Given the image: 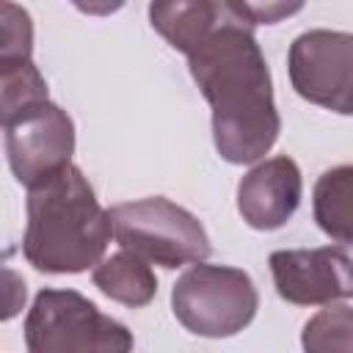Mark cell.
<instances>
[{
    "instance_id": "cell-13",
    "label": "cell",
    "mask_w": 353,
    "mask_h": 353,
    "mask_svg": "<svg viewBox=\"0 0 353 353\" xmlns=\"http://www.w3.org/2000/svg\"><path fill=\"white\" fill-rule=\"evenodd\" d=\"M47 99V80L33 61L0 63V116L8 121L19 110Z\"/></svg>"
},
{
    "instance_id": "cell-9",
    "label": "cell",
    "mask_w": 353,
    "mask_h": 353,
    "mask_svg": "<svg viewBox=\"0 0 353 353\" xmlns=\"http://www.w3.org/2000/svg\"><path fill=\"white\" fill-rule=\"evenodd\" d=\"M303 193L301 168L292 157L279 154L254 165L237 185V212L251 229L270 232L284 226Z\"/></svg>"
},
{
    "instance_id": "cell-15",
    "label": "cell",
    "mask_w": 353,
    "mask_h": 353,
    "mask_svg": "<svg viewBox=\"0 0 353 353\" xmlns=\"http://www.w3.org/2000/svg\"><path fill=\"white\" fill-rule=\"evenodd\" d=\"M243 14L251 19V25H273L281 17H290L295 11H301V3H240Z\"/></svg>"
},
{
    "instance_id": "cell-6",
    "label": "cell",
    "mask_w": 353,
    "mask_h": 353,
    "mask_svg": "<svg viewBox=\"0 0 353 353\" xmlns=\"http://www.w3.org/2000/svg\"><path fill=\"white\" fill-rule=\"evenodd\" d=\"M290 83L298 97L353 116V33L314 28L290 44Z\"/></svg>"
},
{
    "instance_id": "cell-2",
    "label": "cell",
    "mask_w": 353,
    "mask_h": 353,
    "mask_svg": "<svg viewBox=\"0 0 353 353\" xmlns=\"http://www.w3.org/2000/svg\"><path fill=\"white\" fill-rule=\"evenodd\" d=\"M110 212L102 210L91 182L77 165L44 176L28 188L25 259L41 273H80L102 262L110 243Z\"/></svg>"
},
{
    "instance_id": "cell-5",
    "label": "cell",
    "mask_w": 353,
    "mask_h": 353,
    "mask_svg": "<svg viewBox=\"0 0 353 353\" xmlns=\"http://www.w3.org/2000/svg\"><path fill=\"white\" fill-rule=\"evenodd\" d=\"M174 317L196 336L223 339L243 331L256 309L259 292L251 276L229 265H193L171 290Z\"/></svg>"
},
{
    "instance_id": "cell-1",
    "label": "cell",
    "mask_w": 353,
    "mask_h": 353,
    "mask_svg": "<svg viewBox=\"0 0 353 353\" xmlns=\"http://www.w3.org/2000/svg\"><path fill=\"white\" fill-rule=\"evenodd\" d=\"M188 69L212 108V141L226 163H256L279 138L268 61L240 3L223 0L218 22L185 55Z\"/></svg>"
},
{
    "instance_id": "cell-8",
    "label": "cell",
    "mask_w": 353,
    "mask_h": 353,
    "mask_svg": "<svg viewBox=\"0 0 353 353\" xmlns=\"http://www.w3.org/2000/svg\"><path fill=\"white\" fill-rule=\"evenodd\" d=\"M270 273L276 292L295 306L353 298V243L273 251Z\"/></svg>"
},
{
    "instance_id": "cell-7",
    "label": "cell",
    "mask_w": 353,
    "mask_h": 353,
    "mask_svg": "<svg viewBox=\"0 0 353 353\" xmlns=\"http://www.w3.org/2000/svg\"><path fill=\"white\" fill-rule=\"evenodd\" d=\"M3 130L11 174L25 188L69 165L74 154V124L69 113L50 99L19 110L3 121Z\"/></svg>"
},
{
    "instance_id": "cell-3",
    "label": "cell",
    "mask_w": 353,
    "mask_h": 353,
    "mask_svg": "<svg viewBox=\"0 0 353 353\" xmlns=\"http://www.w3.org/2000/svg\"><path fill=\"white\" fill-rule=\"evenodd\" d=\"M28 353H132V331L74 290H41L25 317Z\"/></svg>"
},
{
    "instance_id": "cell-4",
    "label": "cell",
    "mask_w": 353,
    "mask_h": 353,
    "mask_svg": "<svg viewBox=\"0 0 353 353\" xmlns=\"http://www.w3.org/2000/svg\"><path fill=\"white\" fill-rule=\"evenodd\" d=\"M108 212L116 243L124 251L146 259L149 265H163V268H179L190 262L199 265L212 251L201 221L190 210L163 196L124 201L110 207Z\"/></svg>"
},
{
    "instance_id": "cell-11",
    "label": "cell",
    "mask_w": 353,
    "mask_h": 353,
    "mask_svg": "<svg viewBox=\"0 0 353 353\" xmlns=\"http://www.w3.org/2000/svg\"><path fill=\"white\" fill-rule=\"evenodd\" d=\"M312 199L317 226L339 243H353V165H336L320 174Z\"/></svg>"
},
{
    "instance_id": "cell-10",
    "label": "cell",
    "mask_w": 353,
    "mask_h": 353,
    "mask_svg": "<svg viewBox=\"0 0 353 353\" xmlns=\"http://www.w3.org/2000/svg\"><path fill=\"white\" fill-rule=\"evenodd\" d=\"M94 284L110 301L132 306V309L146 306L157 292V279H154V270L149 268V262L124 248L105 256L94 268Z\"/></svg>"
},
{
    "instance_id": "cell-12",
    "label": "cell",
    "mask_w": 353,
    "mask_h": 353,
    "mask_svg": "<svg viewBox=\"0 0 353 353\" xmlns=\"http://www.w3.org/2000/svg\"><path fill=\"white\" fill-rule=\"evenodd\" d=\"M303 353H353V306L320 309L301 331Z\"/></svg>"
},
{
    "instance_id": "cell-14",
    "label": "cell",
    "mask_w": 353,
    "mask_h": 353,
    "mask_svg": "<svg viewBox=\"0 0 353 353\" xmlns=\"http://www.w3.org/2000/svg\"><path fill=\"white\" fill-rule=\"evenodd\" d=\"M33 25L30 14L14 3H0V63L30 61Z\"/></svg>"
}]
</instances>
